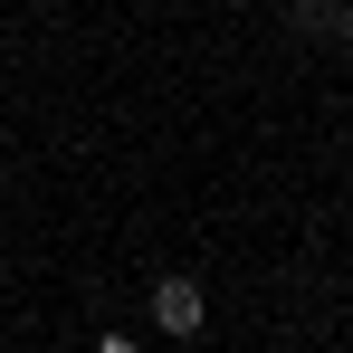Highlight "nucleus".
<instances>
[{
    "instance_id": "nucleus-1",
    "label": "nucleus",
    "mask_w": 353,
    "mask_h": 353,
    "mask_svg": "<svg viewBox=\"0 0 353 353\" xmlns=\"http://www.w3.org/2000/svg\"><path fill=\"white\" fill-rule=\"evenodd\" d=\"M153 325H163V334H181V344H191V334H201V325H210V296L191 287V277H163V287H153Z\"/></svg>"
},
{
    "instance_id": "nucleus-2",
    "label": "nucleus",
    "mask_w": 353,
    "mask_h": 353,
    "mask_svg": "<svg viewBox=\"0 0 353 353\" xmlns=\"http://www.w3.org/2000/svg\"><path fill=\"white\" fill-rule=\"evenodd\" d=\"M296 10V29H325V19H334V0H287Z\"/></svg>"
},
{
    "instance_id": "nucleus-3",
    "label": "nucleus",
    "mask_w": 353,
    "mask_h": 353,
    "mask_svg": "<svg viewBox=\"0 0 353 353\" xmlns=\"http://www.w3.org/2000/svg\"><path fill=\"white\" fill-rule=\"evenodd\" d=\"M325 29H334V39L353 48V0H334V19H325Z\"/></svg>"
},
{
    "instance_id": "nucleus-4",
    "label": "nucleus",
    "mask_w": 353,
    "mask_h": 353,
    "mask_svg": "<svg viewBox=\"0 0 353 353\" xmlns=\"http://www.w3.org/2000/svg\"><path fill=\"white\" fill-rule=\"evenodd\" d=\"M39 10H58V0H39Z\"/></svg>"
}]
</instances>
